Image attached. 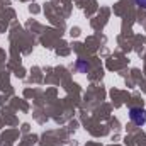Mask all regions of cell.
<instances>
[{"instance_id": "cell-1", "label": "cell", "mask_w": 146, "mask_h": 146, "mask_svg": "<svg viewBox=\"0 0 146 146\" xmlns=\"http://www.w3.org/2000/svg\"><path fill=\"white\" fill-rule=\"evenodd\" d=\"M129 119L136 126H143V124H146V110L141 109V107H131L129 109Z\"/></svg>"}, {"instance_id": "cell-2", "label": "cell", "mask_w": 146, "mask_h": 146, "mask_svg": "<svg viewBox=\"0 0 146 146\" xmlns=\"http://www.w3.org/2000/svg\"><path fill=\"white\" fill-rule=\"evenodd\" d=\"M76 68H78L82 73H87L88 70H90L88 63H85V61H82V60H78V61H76Z\"/></svg>"}, {"instance_id": "cell-3", "label": "cell", "mask_w": 146, "mask_h": 146, "mask_svg": "<svg viewBox=\"0 0 146 146\" xmlns=\"http://www.w3.org/2000/svg\"><path fill=\"white\" fill-rule=\"evenodd\" d=\"M136 3H138L139 7H145L146 9V0H136Z\"/></svg>"}]
</instances>
